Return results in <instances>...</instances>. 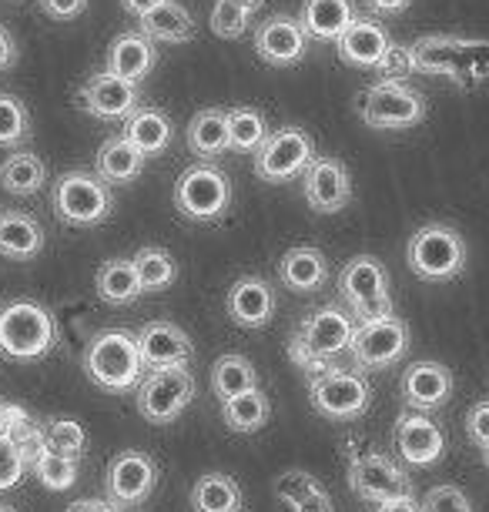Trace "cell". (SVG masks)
I'll return each mask as SVG.
<instances>
[{
    "label": "cell",
    "mask_w": 489,
    "mask_h": 512,
    "mask_svg": "<svg viewBox=\"0 0 489 512\" xmlns=\"http://www.w3.org/2000/svg\"><path fill=\"white\" fill-rule=\"evenodd\" d=\"M0 185L14 198H31L47 185L44 161L31 151H14L11 158L0 164Z\"/></svg>",
    "instance_id": "d6a6232c"
},
{
    "label": "cell",
    "mask_w": 489,
    "mask_h": 512,
    "mask_svg": "<svg viewBox=\"0 0 489 512\" xmlns=\"http://www.w3.org/2000/svg\"><path fill=\"white\" fill-rule=\"evenodd\" d=\"M185 144L191 154H198L201 161H215L225 151H232V134H228V111L222 108H205L191 118L185 131Z\"/></svg>",
    "instance_id": "4316f807"
},
{
    "label": "cell",
    "mask_w": 489,
    "mask_h": 512,
    "mask_svg": "<svg viewBox=\"0 0 489 512\" xmlns=\"http://www.w3.org/2000/svg\"><path fill=\"white\" fill-rule=\"evenodd\" d=\"M356 4L352 0H305L299 21L312 41L335 44L339 37L356 24Z\"/></svg>",
    "instance_id": "cb8c5ba5"
},
{
    "label": "cell",
    "mask_w": 489,
    "mask_h": 512,
    "mask_svg": "<svg viewBox=\"0 0 489 512\" xmlns=\"http://www.w3.org/2000/svg\"><path fill=\"white\" fill-rule=\"evenodd\" d=\"M0 512H17L14 506H4V502H0Z\"/></svg>",
    "instance_id": "94428289"
},
{
    "label": "cell",
    "mask_w": 489,
    "mask_h": 512,
    "mask_svg": "<svg viewBox=\"0 0 489 512\" xmlns=\"http://www.w3.org/2000/svg\"><path fill=\"white\" fill-rule=\"evenodd\" d=\"M54 215L71 228H98L111 218L114 198L98 171H64L51 188Z\"/></svg>",
    "instance_id": "277c9868"
},
{
    "label": "cell",
    "mask_w": 489,
    "mask_h": 512,
    "mask_svg": "<svg viewBox=\"0 0 489 512\" xmlns=\"http://www.w3.org/2000/svg\"><path fill=\"white\" fill-rule=\"evenodd\" d=\"M359 118L369 124V128L379 131H402V128H416L426 118V98L416 88H409L406 81H386L382 77L379 84H372L359 94L356 104Z\"/></svg>",
    "instance_id": "52a82bcc"
},
{
    "label": "cell",
    "mask_w": 489,
    "mask_h": 512,
    "mask_svg": "<svg viewBox=\"0 0 489 512\" xmlns=\"http://www.w3.org/2000/svg\"><path fill=\"white\" fill-rule=\"evenodd\" d=\"M399 389L412 412H436L453 399V372L439 362H416L402 372Z\"/></svg>",
    "instance_id": "d6986e66"
},
{
    "label": "cell",
    "mask_w": 489,
    "mask_h": 512,
    "mask_svg": "<svg viewBox=\"0 0 489 512\" xmlns=\"http://www.w3.org/2000/svg\"><path fill=\"white\" fill-rule=\"evenodd\" d=\"M191 509L195 512H242V489L225 472H208L191 489Z\"/></svg>",
    "instance_id": "836d02e7"
},
{
    "label": "cell",
    "mask_w": 489,
    "mask_h": 512,
    "mask_svg": "<svg viewBox=\"0 0 489 512\" xmlns=\"http://www.w3.org/2000/svg\"><path fill=\"white\" fill-rule=\"evenodd\" d=\"M268 412H272V405H268L265 392H242L235 395V399L222 402V419L232 432H242V436H252L258 432L262 425L268 422Z\"/></svg>",
    "instance_id": "d590c367"
},
{
    "label": "cell",
    "mask_w": 489,
    "mask_h": 512,
    "mask_svg": "<svg viewBox=\"0 0 489 512\" xmlns=\"http://www.w3.org/2000/svg\"><path fill=\"white\" fill-rule=\"evenodd\" d=\"M406 262L423 282H449L466 268V241L449 225H423L409 238Z\"/></svg>",
    "instance_id": "5b68a950"
},
{
    "label": "cell",
    "mask_w": 489,
    "mask_h": 512,
    "mask_svg": "<svg viewBox=\"0 0 489 512\" xmlns=\"http://www.w3.org/2000/svg\"><path fill=\"white\" fill-rule=\"evenodd\" d=\"M94 171H98L101 181L108 185H128L145 171V154H141L134 144L118 134V138H108L94 154Z\"/></svg>",
    "instance_id": "f1b7e54d"
},
{
    "label": "cell",
    "mask_w": 489,
    "mask_h": 512,
    "mask_svg": "<svg viewBox=\"0 0 489 512\" xmlns=\"http://www.w3.org/2000/svg\"><path fill=\"white\" fill-rule=\"evenodd\" d=\"M158 64V44L145 31H124L111 41L108 57H104V71L114 77H124L131 84H141L155 71Z\"/></svg>",
    "instance_id": "7402d4cb"
},
{
    "label": "cell",
    "mask_w": 489,
    "mask_h": 512,
    "mask_svg": "<svg viewBox=\"0 0 489 512\" xmlns=\"http://www.w3.org/2000/svg\"><path fill=\"white\" fill-rule=\"evenodd\" d=\"M315 489H319V482H315L312 472H305V469H292V472H285V476L275 479V496L282 499L289 509L299 506V502Z\"/></svg>",
    "instance_id": "f6af8a7d"
},
{
    "label": "cell",
    "mask_w": 489,
    "mask_h": 512,
    "mask_svg": "<svg viewBox=\"0 0 489 512\" xmlns=\"http://www.w3.org/2000/svg\"><path fill=\"white\" fill-rule=\"evenodd\" d=\"M409 4H412V0H366L369 11L379 14V17H396V14L406 11Z\"/></svg>",
    "instance_id": "db71d44e"
},
{
    "label": "cell",
    "mask_w": 489,
    "mask_h": 512,
    "mask_svg": "<svg viewBox=\"0 0 489 512\" xmlns=\"http://www.w3.org/2000/svg\"><path fill=\"white\" fill-rule=\"evenodd\" d=\"M121 134L138 148L145 158L151 154H165L171 138H175V124L165 111L158 108H138L128 121L121 124Z\"/></svg>",
    "instance_id": "83f0119b"
},
{
    "label": "cell",
    "mask_w": 489,
    "mask_h": 512,
    "mask_svg": "<svg viewBox=\"0 0 489 512\" xmlns=\"http://www.w3.org/2000/svg\"><path fill=\"white\" fill-rule=\"evenodd\" d=\"M17 64V41L7 27H0V71H11Z\"/></svg>",
    "instance_id": "f5cc1de1"
},
{
    "label": "cell",
    "mask_w": 489,
    "mask_h": 512,
    "mask_svg": "<svg viewBox=\"0 0 489 512\" xmlns=\"http://www.w3.org/2000/svg\"><path fill=\"white\" fill-rule=\"evenodd\" d=\"M232 4H238L242 11H248V14H258L265 7V0H232Z\"/></svg>",
    "instance_id": "680465c9"
},
{
    "label": "cell",
    "mask_w": 489,
    "mask_h": 512,
    "mask_svg": "<svg viewBox=\"0 0 489 512\" xmlns=\"http://www.w3.org/2000/svg\"><path fill=\"white\" fill-rule=\"evenodd\" d=\"M486 77H489V44L486 41H463L456 84H476V81H486Z\"/></svg>",
    "instance_id": "ee69618b"
},
{
    "label": "cell",
    "mask_w": 489,
    "mask_h": 512,
    "mask_svg": "<svg viewBox=\"0 0 489 512\" xmlns=\"http://www.w3.org/2000/svg\"><path fill=\"white\" fill-rule=\"evenodd\" d=\"M7 409H11V402H0V439L7 436V422H11V415H7Z\"/></svg>",
    "instance_id": "91938a15"
},
{
    "label": "cell",
    "mask_w": 489,
    "mask_h": 512,
    "mask_svg": "<svg viewBox=\"0 0 489 512\" xmlns=\"http://www.w3.org/2000/svg\"><path fill=\"white\" fill-rule=\"evenodd\" d=\"M335 51H339L342 64L362 67V71H379V64L392 51V37L376 17H356V24L335 41Z\"/></svg>",
    "instance_id": "ffe728a7"
},
{
    "label": "cell",
    "mask_w": 489,
    "mask_h": 512,
    "mask_svg": "<svg viewBox=\"0 0 489 512\" xmlns=\"http://www.w3.org/2000/svg\"><path fill=\"white\" fill-rule=\"evenodd\" d=\"M423 512H473L466 492L459 486H433L423 499Z\"/></svg>",
    "instance_id": "7dc6e473"
},
{
    "label": "cell",
    "mask_w": 489,
    "mask_h": 512,
    "mask_svg": "<svg viewBox=\"0 0 489 512\" xmlns=\"http://www.w3.org/2000/svg\"><path fill=\"white\" fill-rule=\"evenodd\" d=\"M94 285H98V295L108 305H131L145 295L131 258H108L94 275Z\"/></svg>",
    "instance_id": "1f68e13d"
},
{
    "label": "cell",
    "mask_w": 489,
    "mask_h": 512,
    "mask_svg": "<svg viewBox=\"0 0 489 512\" xmlns=\"http://www.w3.org/2000/svg\"><path fill=\"white\" fill-rule=\"evenodd\" d=\"M131 262H134V272H138L141 288H145V292H165V288L175 285L178 265H175V258H171L165 248H151L148 245V248H141Z\"/></svg>",
    "instance_id": "8d00e7d4"
},
{
    "label": "cell",
    "mask_w": 489,
    "mask_h": 512,
    "mask_svg": "<svg viewBox=\"0 0 489 512\" xmlns=\"http://www.w3.org/2000/svg\"><path fill=\"white\" fill-rule=\"evenodd\" d=\"M232 205V181L218 164H191L175 181V208L181 218L205 225V221L222 218Z\"/></svg>",
    "instance_id": "8992f818"
},
{
    "label": "cell",
    "mask_w": 489,
    "mask_h": 512,
    "mask_svg": "<svg viewBox=\"0 0 489 512\" xmlns=\"http://www.w3.org/2000/svg\"><path fill=\"white\" fill-rule=\"evenodd\" d=\"M409 349V328L402 318L389 315L379 322H359L356 338H352V362L359 369H389Z\"/></svg>",
    "instance_id": "5bb4252c"
},
{
    "label": "cell",
    "mask_w": 489,
    "mask_h": 512,
    "mask_svg": "<svg viewBox=\"0 0 489 512\" xmlns=\"http://www.w3.org/2000/svg\"><path fill=\"white\" fill-rule=\"evenodd\" d=\"M315 161V141L302 128H282L268 134V141L255 151V175L268 185L302 178L305 168Z\"/></svg>",
    "instance_id": "8fae6325"
},
{
    "label": "cell",
    "mask_w": 489,
    "mask_h": 512,
    "mask_svg": "<svg viewBox=\"0 0 489 512\" xmlns=\"http://www.w3.org/2000/svg\"><path fill=\"white\" fill-rule=\"evenodd\" d=\"M376 512H423V506H419L412 496H399V499H389V502H379Z\"/></svg>",
    "instance_id": "9f6ffc18"
},
{
    "label": "cell",
    "mask_w": 489,
    "mask_h": 512,
    "mask_svg": "<svg viewBox=\"0 0 489 512\" xmlns=\"http://www.w3.org/2000/svg\"><path fill=\"white\" fill-rule=\"evenodd\" d=\"M309 402L312 409L332 422L362 419L372 405V385L362 372L352 369H329L309 379Z\"/></svg>",
    "instance_id": "9c48e42d"
},
{
    "label": "cell",
    "mask_w": 489,
    "mask_h": 512,
    "mask_svg": "<svg viewBox=\"0 0 489 512\" xmlns=\"http://www.w3.org/2000/svg\"><path fill=\"white\" fill-rule=\"evenodd\" d=\"M31 472V466L24 462L21 456V449L14 446L11 439H0V492H7V489H14V486H21V479Z\"/></svg>",
    "instance_id": "bcb514c9"
},
{
    "label": "cell",
    "mask_w": 489,
    "mask_h": 512,
    "mask_svg": "<svg viewBox=\"0 0 489 512\" xmlns=\"http://www.w3.org/2000/svg\"><path fill=\"white\" fill-rule=\"evenodd\" d=\"M138 349H141V362L151 372L178 369V365H188V359L195 355L191 338L175 322H148L138 332Z\"/></svg>",
    "instance_id": "44dd1931"
},
{
    "label": "cell",
    "mask_w": 489,
    "mask_h": 512,
    "mask_svg": "<svg viewBox=\"0 0 489 512\" xmlns=\"http://www.w3.org/2000/svg\"><path fill=\"white\" fill-rule=\"evenodd\" d=\"M396 449L406 466L429 469L443 459L446 432L429 419V412H402L396 419Z\"/></svg>",
    "instance_id": "2e32d148"
},
{
    "label": "cell",
    "mask_w": 489,
    "mask_h": 512,
    "mask_svg": "<svg viewBox=\"0 0 489 512\" xmlns=\"http://www.w3.org/2000/svg\"><path fill=\"white\" fill-rule=\"evenodd\" d=\"M483 462H486V469H489V449H483Z\"/></svg>",
    "instance_id": "6125c7cd"
},
{
    "label": "cell",
    "mask_w": 489,
    "mask_h": 512,
    "mask_svg": "<svg viewBox=\"0 0 489 512\" xmlns=\"http://www.w3.org/2000/svg\"><path fill=\"white\" fill-rule=\"evenodd\" d=\"M158 4H165V0H121L124 11H128L131 17H138V21H141V17H145V14L155 11Z\"/></svg>",
    "instance_id": "6f0895ef"
},
{
    "label": "cell",
    "mask_w": 489,
    "mask_h": 512,
    "mask_svg": "<svg viewBox=\"0 0 489 512\" xmlns=\"http://www.w3.org/2000/svg\"><path fill=\"white\" fill-rule=\"evenodd\" d=\"M44 439L51 452H61V456L71 459H81L84 446H88V432L74 419H51L44 425Z\"/></svg>",
    "instance_id": "b9f144b4"
},
{
    "label": "cell",
    "mask_w": 489,
    "mask_h": 512,
    "mask_svg": "<svg viewBox=\"0 0 489 512\" xmlns=\"http://www.w3.org/2000/svg\"><path fill=\"white\" fill-rule=\"evenodd\" d=\"M141 31L155 44H188L195 37V17L178 0H165L151 14L141 17Z\"/></svg>",
    "instance_id": "4dcf8cb0"
},
{
    "label": "cell",
    "mask_w": 489,
    "mask_h": 512,
    "mask_svg": "<svg viewBox=\"0 0 489 512\" xmlns=\"http://www.w3.org/2000/svg\"><path fill=\"white\" fill-rule=\"evenodd\" d=\"M31 472H34L37 479H41V486H44V489L64 492V489H71L74 482H78V459L44 449V456L34 462V469H31Z\"/></svg>",
    "instance_id": "60d3db41"
},
{
    "label": "cell",
    "mask_w": 489,
    "mask_h": 512,
    "mask_svg": "<svg viewBox=\"0 0 489 512\" xmlns=\"http://www.w3.org/2000/svg\"><path fill=\"white\" fill-rule=\"evenodd\" d=\"M278 278L289 292H299V295H309V292H319L329 278V262L319 248L312 245H299V248H289L278 262Z\"/></svg>",
    "instance_id": "d4e9b609"
},
{
    "label": "cell",
    "mask_w": 489,
    "mask_h": 512,
    "mask_svg": "<svg viewBox=\"0 0 489 512\" xmlns=\"http://www.w3.org/2000/svg\"><path fill=\"white\" fill-rule=\"evenodd\" d=\"M158 486V466L148 452L128 449L111 459L108 476H104V496H108L118 509L141 506L151 499Z\"/></svg>",
    "instance_id": "4fadbf2b"
},
{
    "label": "cell",
    "mask_w": 489,
    "mask_h": 512,
    "mask_svg": "<svg viewBox=\"0 0 489 512\" xmlns=\"http://www.w3.org/2000/svg\"><path fill=\"white\" fill-rule=\"evenodd\" d=\"M78 108L84 114L98 121H128L134 111H138V84L124 81V77H114L108 71H98L84 81V88L78 91Z\"/></svg>",
    "instance_id": "9a60e30c"
},
{
    "label": "cell",
    "mask_w": 489,
    "mask_h": 512,
    "mask_svg": "<svg viewBox=\"0 0 489 512\" xmlns=\"http://www.w3.org/2000/svg\"><path fill=\"white\" fill-rule=\"evenodd\" d=\"M225 308H228V318H232L235 325L262 328V325L272 322V315H275V292L265 278L245 275L228 288Z\"/></svg>",
    "instance_id": "603a6c76"
},
{
    "label": "cell",
    "mask_w": 489,
    "mask_h": 512,
    "mask_svg": "<svg viewBox=\"0 0 489 512\" xmlns=\"http://www.w3.org/2000/svg\"><path fill=\"white\" fill-rule=\"evenodd\" d=\"M64 512H121V509L114 506L111 499H78V502H71Z\"/></svg>",
    "instance_id": "11a10c76"
},
{
    "label": "cell",
    "mask_w": 489,
    "mask_h": 512,
    "mask_svg": "<svg viewBox=\"0 0 489 512\" xmlns=\"http://www.w3.org/2000/svg\"><path fill=\"white\" fill-rule=\"evenodd\" d=\"M228 134L232 151H258L268 141V121L258 108H232L228 111Z\"/></svg>",
    "instance_id": "74e56055"
},
{
    "label": "cell",
    "mask_w": 489,
    "mask_h": 512,
    "mask_svg": "<svg viewBox=\"0 0 489 512\" xmlns=\"http://www.w3.org/2000/svg\"><path fill=\"white\" fill-rule=\"evenodd\" d=\"M44 251V228L27 211H0V255L31 262Z\"/></svg>",
    "instance_id": "484cf974"
},
{
    "label": "cell",
    "mask_w": 489,
    "mask_h": 512,
    "mask_svg": "<svg viewBox=\"0 0 489 512\" xmlns=\"http://www.w3.org/2000/svg\"><path fill=\"white\" fill-rule=\"evenodd\" d=\"M466 436L473 446L489 449V402H476L466 415Z\"/></svg>",
    "instance_id": "c3c4849f"
},
{
    "label": "cell",
    "mask_w": 489,
    "mask_h": 512,
    "mask_svg": "<svg viewBox=\"0 0 489 512\" xmlns=\"http://www.w3.org/2000/svg\"><path fill=\"white\" fill-rule=\"evenodd\" d=\"M248 21H252V14L242 11L238 4L232 0H215L212 7V34L222 37V41H238L245 31H248Z\"/></svg>",
    "instance_id": "7bdbcfd3"
},
{
    "label": "cell",
    "mask_w": 489,
    "mask_h": 512,
    "mask_svg": "<svg viewBox=\"0 0 489 512\" xmlns=\"http://www.w3.org/2000/svg\"><path fill=\"white\" fill-rule=\"evenodd\" d=\"M195 399V379L185 365L178 369H155L148 372L138 385V412L145 415L151 425H171L181 419Z\"/></svg>",
    "instance_id": "30bf717a"
},
{
    "label": "cell",
    "mask_w": 489,
    "mask_h": 512,
    "mask_svg": "<svg viewBox=\"0 0 489 512\" xmlns=\"http://www.w3.org/2000/svg\"><path fill=\"white\" fill-rule=\"evenodd\" d=\"M31 138V114L14 94H0V148H21Z\"/></svg>",
    "instance_id": "ab89813d"
},
{
    "label": "cell",
    "mask_w": 489,
    "mask_h": 512,
    "mask_svg": "<svg viewBox=\"0 0 489 512\" xmlns=\"http://www.w3.org/2000/svg\"><path fill=\"white\" fill-rule=\"evenodd\" d=\"M41 11L51 21H74L88 11V0H41Z\"/></svg>",
    "instance_id": "681fc988"
},
{
    "label": "cell",
    "mask_w": 489,
    "mask_h": 512,
    "mask_svg": "<svg viewBox=\"0 0 489 512\" xmlns=\"http://www.w3.org/2000/svg\"><path fill=\"white\" fill-rule=\"evenodd\" d=\"M356 315L342 305H322L315 308L309 318H302V325L295 328L289 342V359L299 365L302 372L322 375L335 369L332 359H339L352 349V338H356Z\"/></svg>",
    "instance_id": "6da1fadb"
},
{
    "label": "cell",
    "mask_w": 489,
    "mask_h": 512,
    "mask_svg": "<svg viewBox=\"0 0 489 512\" xmlns=\"http://www.w3.org/2000/svg\"><path fill=\"white\" fill-rule=\"evenodd\" d=\"M292 512H335V506H332L329 492L319 486L315 492H309V496H305L299 506H292Z\"/></svg>",
    "instance_id": "816d5d0a"
},
{
    "label": "cell",
    "mask_w": 489,
    "mask_h": 512,
    "mask_svg": "<svg viewBox=\"0 0 489 512\" xmlns=\"http://www.w3.org/2000/svg\"><path fill=\"white\" fill-rule=\"evenodd\" d=\"M379 71L386 74V81H402V74L412 71V61H409V47H396L386 54V61L379 64Z\"/></svg>",
    "instance_id": "f907efd6"
},
{
    "label": "cell",
    "mask_w": 489,
    "mask_h": 512,
    "mask_svg": "<svg viewBox=\"0 0 489 512\" xmlns=\"http://www.w3.org/2000/svg\"><path fill=\"white\" fill-rule=\"evenodd\" d=\"M349 489L362 502H376L379 506V502L412 496V479L389 456H379V452H352Z\"/></svg>",
    "instance_id": "7c38bea8"
},
{
    "label": "cell",
    "mask_w": 489,
    "mask_h": 512,
    "mask_svg": "<svg viewBox=\"0 0 489 512\" xmlns=\"http://www.w3.org/2000/svg\"><path fill=\"white\" fill-rule=\"evenodd\" d=\"M459 51H463V41L446 34H429L419 37L416 44L409 47V61L412 71L419 74H443V77H459Z\"/></svg>",
    "instance_id": "f546056e"
},
{
    "label": "cell",
    "mask_w": 489,
    "mask_h": 512,
    "mask_svg": "<svg viewBox=\"0 0 489 512\" xmlns=\"http://www.w3.org/2000/svg\"><path fill=\"white\" fill-rule=\"evenodd\" d=\"M309 41L312 37L305 34L299 17L272 14V17H265L255 31V54L272 67H292L309 51Z\"/></svg>",
    "instance_id": "e0dca14e"
},
{
    "label": "cell",
    "mask_w": 489,
    "mask_h": 512,
    "mask_svg": "<svg viewBox=\"0 0 489 512\" xmlns=\"http://www.w3.org/2000/svg\"><path fill=\"white\" fill-rule=\"evenodd\" d=\"M339 292L356 315V322H379L392 315V295H389V272L379 258L359 255L339 272Z\"/></svg>",
    "instance_id": "ba28073f"
},
{
    "label": "cell",
    "mask_w": 489,
    "mask_h": 512,
    "mask_svg": "<svg viewBox=\"0 0 489 512\" xmlns=\"http://www.w3.org/2000/svg\"><path fill=\"white\" fill-rule=\"evenodd\" d=\"M302 195L312 211L335 215L352 201V178L339 158H315L302 175Z\"/></svg>",
    "instance_id": "ac0fdd59"
},
{
    "label": "cell",
    "mask_w": 489,
    "mask_h": 512,
    "mask_svg": "<svg viewBox=\"0 0 489 512\" xmlns=\"http://www.w3.org/2000/svg\"><path fill=\"white\" fill-rule=\"evenodd\" d=\"M7 415H11V422H7V439L21 449L24 462L34 469V462L41 459L44 449H47L44 429H37V425L27 419V412L21 409V405H14V402H11V409H7Z\"/></svg>",
    "instance_id": "f35d334b"
},
{
    "label": "cell",
    "mask_w": 489,
    "mask_h": 512,
    "mask_svg": "<svg viewBox=\"0 0 489 512\" xmlns=\"http://www.w3.org/2000/svg\"><path fill=\"white\" fill-rule=\"evenodd\" d=\"M57 345V318L41 302H11L0 308V355L14 362H41Z\"/></svg>",
    "instance_id": "3957f363"
},
{
    "label": "cell",
    "mask_w": 489,
    "mask_h": 512,
    "mask_svg": "<svg viewBox=\"0 0 489 512\" xmlns=\"http://www.w3.org/2000/svg\"><path fill=\"white\" fill-rule=\"evenodd\" d=\"M141 372L145 362H141L138 335L128 328H104L84 349V375L104 392L121 395L138 389Z\"/></svg>",
    "instance_id": "7a4b0ae2"
},
{
    "label": "cell",
    "mask_w": 489,
    "mask_h": 512,
    "mask_svg": "<svg viewBox=\"0 0 489 512\" xmlns=\"http://www.w3.org/2000/svg\"><path fill=\"white\" fill-rule=\"evenodd\" d=\"M252 389H258V372L245 355H222L212 365V392L218 395V402H228Z\"/></svg>",
    "instance_id": "e575fe53"
}]
</instances>
